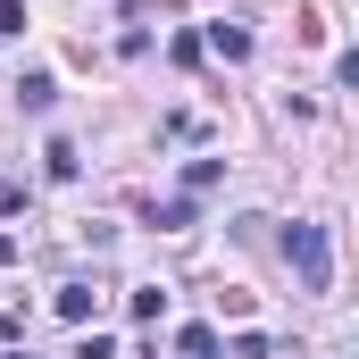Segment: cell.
Returning <instances> with one entry per match:
<instances>
[{
  "label": "cell",
  "instance_id": "1",
  "mask_svg": "<svg viewBox=\"0 0 359 359\" xmlns=\"http://www.w3.org/2000/svg\"><path fill=\"white\" fill-rule=\"evenodd\" d=\"M284 259L301 276V292H326V284H334V243H326V226H309V217L284 226Z\"/></svg>",
  "mask_w": 359,
  "mask_h": 359
},
{
  "label": "cell",
  "instance_id": "2",
  "mask_svg": "<svg viewBox=\"0 0 359 359\" xmlns=\"http://www.w3.org/2000/svg\"><path fill=\"white\" fill-rule=\"evenodd\" d=\"M201 50H217V59H251V34H243L234 17H217V25L201 34Z\"/></svg>",
  "mask_w": 359,
  "mask_h": 359
},
{
  "label": "cell",
  "instance_id": "3",
  "mask_svg": "<svg viewBox=\"0 0 359 359\" xmlns=\"http://www.w3.org/2000/svg\"><path fill=\"white\" fill-rule=\"evenodd\" d=\"M59 318L84 326V318H92V284H59Z\"/></svg>",
  "mask_w": 359,
  "mask_h": 359
},
{
  "label": "cell",
  "instance_id": "4",
  "mask_svg": "<svg viewBox=\"0 0 359 359\" xmlns=\"http://www.w3.org/2000/svg\"><path fill=\"white\" fill-rule=\"evenodd\" d=\"M17 100H25V109H50V100H59V84H50V76H42V67H34V76H25V84H17Z\"/></svg>",
  "mask_w": 359,
  "mask_h": 359
},
{
  "label": "cell",
  "instance_id": "5",
  "mask_svg": "<svg viewBox=\"0 0 359 359\" xmlns=\"http://www.w3.org/2000/svg\"><path fill=\"white\" fill-rule=\"evenodd\" d=\"M176 351H184V359H217V334H209V326H184Z\"/></svg>",
  "mask_w": 359,
  "mask_h": 359
},
{
  "label": "cell",
  "instance_id": "6",
  "mask_svg": "<svg viewBox=\"0 0 359 359\" xmlns=\"http://www.w3.org/2000/svg\"><path fill=\"white\" fill-rule=\"evenodd\" d=\"M42 168H50V176H59V184H67V176H76V168H84V159H76V142H50V151H42Z\"/></svg>",
  "mask_w": 359,
  "mask_h": 359
},
{
  "label": "cell",
  "instance_id": "7",
  "mask_svg": "<svg viewBox=\"0 0 359 359\" xmlns=\"http://www.w3.org/2000/svg\"><path fill=\"white\" fill-rule=\"evenodd\" d=\"M226 176V168H217V159H192V168H184V192H209V184Z\"/></svg>",
  "mask_w": 359,
  "mask_h": 359
},
{
  "label": "cell",
  "instance_id": "8",
  "mask_svg": "<svg viewBox=\"0 0 359 359\" xmlns=\"http://www.w3.org/2000/svg\"><path fill=\"white\" fill-rule=\"evenodd\" d=\"M8 259H17V234H0V268H8Z\"/></svg>",
  "mask_w": 359,
  "mask_h": 359
},
{
  "label": "cell",
  "instance_id": "9",
  "mask_svg": "<svg viewBox=\"0 0 359 359\" xmlns=\"http://www.w3.org/2000/svg\"><path fill=\"white\" fill-rule=\"evenodd\" d=\"M8 359H34V351H8Z\"/></svg>",
  "mask_w": 359,
  "mask_h": 359
}]
</instances>
